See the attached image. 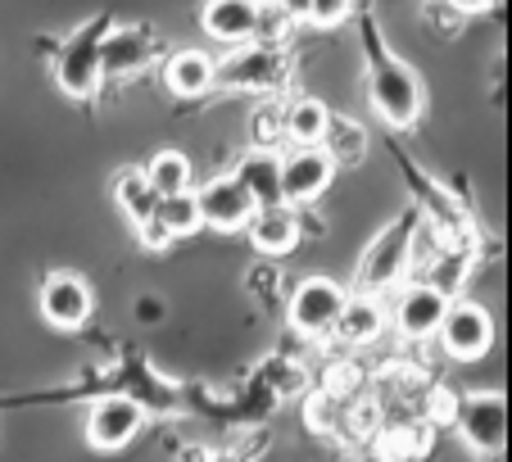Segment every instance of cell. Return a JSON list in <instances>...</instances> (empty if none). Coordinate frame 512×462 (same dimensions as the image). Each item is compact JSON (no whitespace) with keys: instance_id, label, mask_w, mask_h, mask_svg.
Wrapping results in <instances>:
<instances>
[{"instance_id":"obj_11","label":"cell","mask_w":512,"mask_h":462,"mask_svg":"<svg viewBox=\"0 0 512 462\" xmlns=\"http://www.w3.org/2000/svg\"><path fill=\"white\" fill-rule=\"evenodd\" d=\"M336 182V164L313 145V150H286L281 154V200L290 209H304V204L322 200Z\"/></svg>"},{"instance_id":"obj_14","label":"cell","mask_w":512,"mask_h":462,"mask_svg":"<svg viewBox=\"0 0 512 462\" xmlns=\"http://www.w3.org/2000/svg\"><path fill=\"white\" fill-rule=\"evenodd\" d=\"M245 236L259 254L268 259H281V254H295L304 241V222H300V209L290 204H272V209H254V218L245 222Z\"/></svg>"},{"instance_id":"obj_25","label":"cell","mask_w":512,"mask_h":462,"mask_svg":"<svg viewBox=\"0 0 512 462\" xmlns=\"http://www.w3.org/2000/svg\"><path fill=\"white\" fill-rule=\"evenodd\" d=\"M295 28H300L295 5H259V28H254V41L277 50L286 37H295Z\"/></svg>"},{"instance_id":"obj_24","label":"cell","mask_w":512,"mask_h":462,"mask_svg":"<svg viewBox=\"0 0 512 462\" xmlns=\"http://www.w3.org/2000/svg\"><path fill=\"white\" fill-rule=\"evenodd\" d=\"M159 227L168 231V241H186L200 231V204H195V191L173 195V200H159Z\"/></svg>"},{"instance_id":"obj_26","label":"cell","mask_w":512,"mask_h":462,"mask_svg":"<svg viewBox=\"0 0 512 462\" xmlns=\"http://www.w3.org/2000/svg\"><path fill=\"white\" fill-rule=\"evenodd\" d=\"M295 14H300V28H340L345 19H354V5L349 0H300Z\"/></svg>"},{"instance_id":"obj_1","label":"cell","mask_w":512,"mask_h":462,"mask_svg":"<svg viewBox=\"0 0 512 462\" xmlns=\"http://www.w3.org/2000/svg\"><path fill=\"white\" fill-rule=\"evenodd\" d=\"M363 50H368V100L377 118L395 132H408L422 118V82L399 55H390L386 41L377 37L372 14L363 19Z\"/></svg>"},{"instance_id":"obj_8","label":"cell","mask_w":512,"mask_h":462,"mask_svg":"<svg viewBox=\"0 0 512 462\" xmlns=\"http://www.w3.org/2000/svg\"><path fill=\"white\" fill-rule=\"evenodd\" d=\"M445 308H449V295H440V290L426 286V281H408L404 290H395L386 318H390V327H395V336L422 345V340H435Z\"/></svg>"},{"instance_id":"obj_29","label":"cell","mask_w":512,"mask_h":462,"mask_svg":"<svg viewBox=\"0 0 512 462\" xmlns=\"http://www.w3.org/2000/svg\"><path fill=\"white\" fill-rule=\"evenodd\" d=\"M213 462H232V458H213Z\"/></svg>"},{"instance_id":"obj_13","label":"cell","mask_w":512,"mask_h":462,"mask_svg":"<svg viewBox=\"0 0 512 462\" xmlns=\"http://www.w3.org/2000/svg\"><path fill=\"white\" fill-rule=\"evenodd\" d=\"M159 55V37L150 23H123V28H109L105 46H100V73L105 77H127L141 73L145 64H155Z\"/></svg>"},{"instance_id":"obj_7","label":"cell","mask_w":512,"mask_h":462,"mask_svg":"<svg viewBox=\"0 0 512 462\" xmlns=\"http://www.w3.org/2000/svg\"><path fill=\"white\" fill-rule=\"evenodd\" d=\"M145 408L136 404L132 395H118V390H105V395H91L87 404V444L96 453H118L145 431Z\"/></svg>"},{"instance_id":"obj_16","label":"cell","mask_w":512,"mask_h":462,"mask_svg":"<svg viewBox=\"0 0 512 462\" xmlns=\"http://www.w3.org/2000/svg\"><path fill=\"white\" fill-rule=\"evenodd\" d=\"M200 28L209 32L218 46H227V50L254 46L259 5H250V0H213V5H204V10H200Z\"/></svg>"},{"instance_id":"obj_3","label":"cell","mask_w":512,"mask_h":462,"mask_svg":"<svg viewBox=\"0 0 512 462\" xmlns=\"http://www.w3.org/2000/svg\"><path fill=\"white\" fill-rule=\"evenodd\" d=\"M109 28H114V19L96 14V19H87L73 37H64V46L55 50L50 73H55V87L64 91L68 100H91L100 91V82H105V73H100V46H105Z\"/></svg>"},{"instance_id":"obj_20","label":"cell","mask_w":512,"mask_h":462,"mask_svg":"<svg viewBox=\"0 0 512 462\" xmlns=\"http://www.w3.org/2000/svg\"><path fill=\"white\" fill-rule=\"evenodd\" d=\"M109 191H114V204L127 213V222H132L136 231H145L150 222L159 218V195L150 191V182H145L141 168H123Z\"/></svg>"},{"instance_id":"obj_22","label":"cell","mask_w":512,"mask_h":462,"mask_svg":"<svg viewBox=\"0 0 512 462\" xmlns=\"http://www.w3.org/2000/svg\"><path fill=\"white\" fill-rule=\"evenodd\" d=\"M467 272H472V250L467 245H445V250H435V259H431V268H426V286H435L440 295H449V299H463L458 290H463V281H467Z\"/></svg>"},{"instance_id":"obj_6","label":"cell","mask_w":512,"mask_h":462,"mask_svg":"<svg viewBox=\"0 0 512 462\" xmlns=\"http://www.w3.org/2000/svg\"><path fill=\"white\" fill-rule=\"evenodd\" d=\"M435 340H440L445 358H454V363H481V358L490 354V345H494L490 308L476 304V299H449Z\"/></svg>"},{"instance_id":"obj_23","label":"cell","mask_w":512,"mask_h":462,"mask_svg":"<svg viewBox=\"0 0 512 462\" xmlns=\"http://www.w3.org/2000/svg\"><path fill=\"white\" fill-rule=\"evenodd\" d=\"M322 154H327L331 164H358L363 154H368V132L358 123H349V118H336L331 114V123H327V136H322V145H318Z\"/></svg>"},{"instance_id":"obj_21","label":"cell","mask_w":512,"mask_h":462,"mask_svg":"<svg viewBox=\"0 0 512 462\" xmlns=\"http://www.w3.org/2000/svg\"><path fill=\"white\" fill-rule=\"evenodd\" d=\"M141 173H145V182H150V191H155L159 200H173V195L195 191V168L182 150H159Z\"/></svg>"},{"instance_id":"obj_5","label":"cell","mask_w":512,"mask_h":462,"mask_svg":"<svg viewBox=\"0 0 512 462\" xmlns=\"http://www.w3.org/2000/svg\"><path fill=\"white\" fill-rule=\"evenodd\" d=\"M349 290L331 277H304L300 286L290 290V304H286V322L290 331H300L304 340H331L340 322V308H345Z\"/></svg>"},{"instance_id":"obj_10","label":"cell","mask_w":512,"mask_h":462,"mask_svg":"<svg viewBox=\"0 0 512 462\" xmlns=\"http://www.w3.org/2000/svg\"><path fill=\"white\" fill-rule=\"evenodd\" d=\"M286 77V59L272 46H241L218 59V87L227 91H272Z\"/></svg>"},{"instance_id":"obj_12","label":"cell","mask_w":512,"mask_h":462,"mask_svg":"<svg viewBox=\"0 0 512 462\" xmlns=\"http://www.w3.org/2000/svg\"><path fill=\"white\" fill-rule=\"evenodd\" d=\"M195 204H200V227L209 231H245V222L254 218L250 195L236 186L232 173H213L195 186Z\"/></svg>"},{"instance_id":"obj_28","label":"cell","mask_w":512,"mask_h":462,"mask_svg":"<svg viewBox=\"0 0 512 462\" xmlns=\"http://www.w3.org/2000/svg\"><path fill=\"white\" fill-rule=\"evenodd\" d=\"M372 462H395V458H372Z\"/></svg>"},{"instance_id":"obj_15","label":"cell","mask_w":512,"mask_h":462,"mask_svg":"<svg viewBox=\"0 0 512 462\" xmlns=\"http://www.w3.org/2000/svg\"><path fill=\"white\" fill-rule=\"evenodd\" d=\"M232 177L245 195H250L254 209H272V204H286L281 200V154L272 145H250L232 164Z\"/></svg>"},{"instance_id":"obj_9","label":"cell","mask_w":512,"mask_h":462,"mask_svg":"<svg viewBox=\"0 0 512 462\" xmlns=\"http://www.w3.org/2000/svg\"><path fill=\"white\" fill-rule=\"evenodd\" d=\"M37 308L55 331H82L91 322L96 299H91V286L82 272H50L37 290Z\"/></svg>"},{"instance_id":"obj_2","label":"cell","mask_w":512,"mask_h":462,"mask_svg":"<svg viewBox=\"0 0 512 462\" xmlns=\"http://www.w3.org/2000/svg\"><path fill=\"white\" fill-rule=\"evenodd\" d=\"M417 231H422V213L408 209L404 218H395L386 231L372 236V245L363 250L354 272V295H386V290H399V281L408 277L417 259Z\"/></svg>"},{"instance_id":"obj_4","label":"cell","mask_w":512,"mask_h":462,"mask_svg":"<svg viewBox=\"0 0 512 462\" xmlns=\"http://www.w3.org/2000/svg\"><path fill=\"white\" fill-rule=\"evenodd\" d=\"M449 426L476 458L494 462L508 449V399L499 390H463L449 399Z\"/></svg>"},{"instance_id":"obj_18","label":"cell","mask_w":512,"mask_h":462,"mask_svg":"<svg viewBox=\"0 0 512 462\" xmlns=\"http://www.w3.org/2000/svg\"><path fill=\"white\" fill-rule=\"evenodd\" d=\"M386 327H390L386 299H377V295H354V290H349V299H345V308H340V322H336V331H331V336L358 349V345H372V340H377Z\"/></svg>"},{"instance_id":"obj_17","label":"cell","mask_w":512,"mask_h":462,"mask_svg":"<svg viewBox=\"0 0 512 462\" xmlns=\"http://www.w3.org/2000/svg\"><path fill=\"white\" fill-rule=\"evenodd\" d=\"M164 87L177 100H200L218 87V59H209L204 50H173L164 59Z\"/></svg>"},{"instance_id":"obj_27","label":"cell","mask_w":512,"mask_h":462,"mask_svg":"<svg viewBox=\"0 0 512 462\" xmlns=\"http://www.w3.org/2000/svg\"><path fill=\"white\" fill-rule=\"evenodd\" d=\"M136 313H141V322H159L164 304H159V299H136Z\"/></svg>"},{"instance_id":"obj_19","label":"cell","mask_w":512,"mask_h":462,"mask_svg":"<svg viewBox=\"0 0 512 462\" xmlns=\"http://www.w3.org/2000/svg\"><path fill=\"white\" fill-rule=\"evenodd\" d=\"M327 123H331V109L322 105L318 96H300V100H286V105H281V136H286L295 150L322 145Z\"/></svg>"}]
</instances>
